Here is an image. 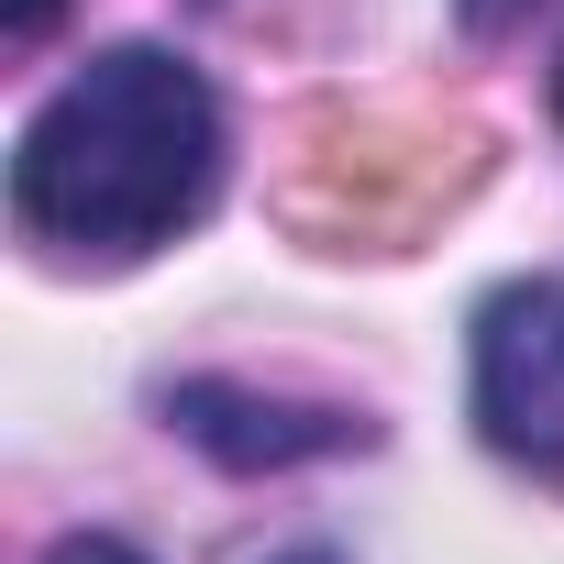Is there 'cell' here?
<instances>
[{"mask_svg":"<svg viewBox=\"0 0 564 564\" xmlns=\"http://www.w3.org/2000/svg\"><path fill=\"white\" fill-rule=\"evenodd\" d=\"M465 410L487 454L564 476V276H509L465 333Z\"/></svg>","mask_w":564,"mask_h":564,"instance_id":"obj_2","label":"cell"},{"mask_svg":"<svg viewBox=\"0 0 564 564\" xmlns=\"http://www.w3.org/2000/svg\"><path fill=\"white\" fill-rule=\"evenodd\" d=\"M553 111H564V67H553Z\"/></svg>","mask_w":564,"mask_h":564,"instance_id":"obj_8","label":"cell"},{"mask_svg":"<svg viewBox=\"0 0 564 564\" xmlns=\"http://www.w3.org/2000/svg\"><path fill=\"white\" fill-rule=\"evenodd\" d=\"M454 12H465V23H476V34H509V23H520V12H531V0H454Z\"/></svg>","mask_w":564,"mask_h":564,"instance_id":"obj_6","label":"cell"},{"mask_svg":"<svg viewBox=\"0 0 564 564\" xmlns=\"http://www.w3.org/2000/svg\"><path fill=\"white\" fill-rule=\"evenodd\" d=\"M56 12H67V0H0V23H12V34H23V45H34V34H45V23H56Z\"/></svg>","mask_w":564,"mask_h":564,"instance_id":"obj_5","label":"cell"},{"mask_svg":"<svg viewBox=\"0 0 564 564\" xmlns=\"http://www.w3.org/2000/svg\"><path fill=\"white\" fill-rule=\"evenodd\" d=\"M45 564H144V553H133L122 531H67V542H56Z\"/></svg>","mask_w":564,"mask_h":564,"instance_id":"obj_4","label":"cell"},{"mask_svg":"<svg viewBox=\"0 0 564 564\" xmlns=\"http://www.w3.org/2000/svg\"><path fill=\"white\" fill-rule=\"evenodd\" d=\"M166 421L210 454V465H311V454H344V443H366V421H344V410H289V399H254V388H232V377H188V388H166Z\"/></svg>","mask_w":564,"mask_h":564,"instance_id":"obj_3","label":"cell"},{"mask_svg":"<svg viewBox=\"0 0 564 564\" xmlns=\"http://www.w3.org/2000/svg\"><path fill=\"white\" fill-rule=\"evenodd\" d=\"M265 564H344L333 542H289V553H265Z\"/></svg>","mask_w":564,"mask_h":564,"instance_id":"obj_7","label":"cell"},{"mask_svg":"<svg viewBox=\"0 0 564 564\" xmlns=\"http://www.w3.org/2000/svg\"><path fill=\"white\" fill-rule=\"evenodd\" d=\"M221 188V100L166 45L89 56L12 144V221L45 254L133 265L177 243Z\"/></svg>","mask_w":564,"mask_h":564,"instance_id":"obj_1","label":"cell"}]
</instances>
